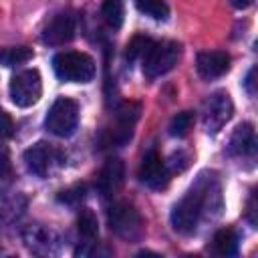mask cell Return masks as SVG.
<instances>
[{"label": "cell", "mask_w": 258, "mask_h": 258, "mask_svg": "<svg viewBox=\"0 0 258 258\" xmlns=\"http://www.w3.org/2000/svg\"><path fill=\"white\" fill-rule=\"evenodd\" d=\"M222 208L220 185L216 179L200 175V179L187 189V194L171 210V226L179 234L196 232L198 224L206 216H218Z\"/></svg>", "instance_id": "cell-1"}, {"label": "cell", "mask_w": 258, "mask_h": 258, "mask_svg": "<svg viewBox=\"0 0 258 258\" xmlns=\"http://www.w3.org/2000/svg\"><path fill=\"white\" fill-rule=\"evenodd\" d=\"M54 75L67 83H91L95 77V60L87 52L64 50L52 58Z\"/></svg>", "instance_id": "cell-2"}, {"label": "cell", "mask_w": 258, "mask_h": 258, "mask_svg": "<svg viewBox=\"0 0 258 258\" xmlns=\"http://www.w3.org/2000/svg\"><path fill=\"white\" fill-rule=\"evenodd\" d=\"M107 220H109L111 230L119 238H123L127 242L141 240L143 230H145V224H143L141 214L129 202H115L109 208V212H107Z\"/></svg>", "instance_id": "cell-3"}, {"label": "cell", "mask_w": 258, "mask_h": 258, "mask_svg": "<svg viewBox=\"0 0 258 258\" xmlns=\"http://www.w3.org/2000/svg\"><path fill=\"white\" fill-rule=\"evenodd\" d=\"M181 54V46L173 40H161V42H151L147 52L143 54V75L147 79H157L165 73H169Z\"/></svg>", "instance_id": "cell-4"}, {"label": "cell", "mask_w": 258, "mask_h": 258, "mask_svg": "<svg viewBox=\"0 0 258 258\" xmlns=\"http://www.w3.org/2000/svg\"><path fill=\"white\" fill-rule=\"evenodd\" d=\"M46 129L56 137H71L79 125V105L69 97H58L44 119Z\"/></svg>", "instance_id": "cell-5"}, {"label": "cell", "mask_w": 258, "mask_h": 258, "mask_svg": "<svg viewBox=\"0 0 258 258\" xmlns=\"http://www.w3.org/2000/svg\"><path fill=\"white\" fill-rule=\"evenodd\" d=\"M42 95V79L36 69H24L10 79V99L16 107H32Z\"/></svg>", "instance_id": "cell-6"}, {"label": "cell", "mask_w": 258, "mask_h": 258, "mask_svg": "<svg viewBox=\"0 0 258 258\" xmlns=\"http://www.w3.org/2000/svg\"><path fill=\"white\" fill-rule=\"evenodd\" d=\"M24 163L30 173H34L38 177H48L56 167H60L64 163V155L50 143L38 141L24 151Z\"/></svg>", "instance_id": "cell-7"}, {"label": "cell", "mask_w": 258, "mask_h": 258, "mask_svg": "<svg viewBox=\"0 0 258 258\" xmlns=\"http://www.w3.org/2000/svg\"><path fill=\"white\" fill-rule=\"evenodd\" d=\"M234 113V105H232V99L226 91H216L212 93L206 101H204V107H202V121H204V129L214 135L218 133L232 117Z\"/></svg>", "instance_id": "cell-8"}, {"label": "cell", "mask_w": 258, "mask_h": 258, "mask_svg": "<svg viewBox=\"0 0 258 258\" xmlns=\"http://www.w3.org/2000/svg\"><path fill=\"white\" fill-rule=\"evenodd\" d=\"M139 119V105L137 103H123L115 113V127L107 133V145L121 147L133 135V125Z\"/></svg>", "instance_id": "cell-9"}, {"label": "cell", "mask_w": 258, "mask_h": 258, "mask_svg": "<svg viewBox=\"0 0 258 258\" xmlns=\"http://www.w3.org/2000/svg\"><path fill=\"white\" fill-rule=\"evenodd\" d=\"M24 244L28 246L30 252L38 254V256H52L60 250V238L54 230L44 228V226H28L22 232Z\"/></svg>", "instance_id": "cell-10"}, {"label": "cell", "mask_w": 258, "mask_h": 258, "mask_svg": "<svg viewBox=\"0 0 258 258\" xmlns=\"http://www.w3.org/2000/svg\"><path fill=\"white\" fill-rule=\"evenodd\" d=\"M139 179L151 189H163L169 183V169L157 151H149L139 167Z\"/></svg>", "instance_id": "cell-11"}, {"label": "cell", "mask_w": 258, "mask_h": 258, "mask_svg": "<svg viewBox=\"0 0 258 258\" xmlns=\"http://www.w3.org/2000/svg\"><path fill=\"white\" fill-rule=\"evenodd\" d=\"M75 36V18L71 14H56L42 30V42L50 46H60L71 42Z\"/></svg>", "instance_id": "cell-12"}, {"label": "cell", "mask_w": 258, "mask_h": 258, "mask_svg": "<svg viewBox=\"0 0 258 258\" xmlns=\"http://www.w3.org/2000/svg\"><path fill=\"white\" fill-rule=\"evenodd\" d=\"M196 69L204 79H216L230 71V56L224 50H206L198 54Z\"/></svg>", "instance_id": "cell-13"}, {"label": "cell", "mask_w": 258, "mask_h": 258, "mask_svg": "<svg viewBox=\"0 0 258 258\" xmlns=\"http://www.w3.org/2000/svg\"><path fill=\"white\" fill-rule=\"evenodd\" d=\"M123 177H125V169H123V161L117 157L107 159V163L103 165L101 173H99V191L109 198L115 196L119 191V187L123 185Z\"/></svg>", "instance_id": "cell-14"}, {"label": "cell", "mask_w": 258, "mask_h": 258, "mask_svg": "<svg viewBox=\"0 0 258 258\" xmlns=\"http://www.w3.org/2000/svg\"><path fill=\"white\" fill-rule=\"evenodd\" d=\"M256 149V133L252 123H242L230 137V155H252Z\"/></svg>", "instance_id": "cell-15"}, {"label": "cell", "mask_w": 258, "mask_h": 258, "mask_svg": "<svg viewBox=\"0 0 258 258\" xmlns=\"http://www.w3.org/2000/svg\"><path fill=\"white\" fill-rule=\"evenodd\" d=\"M77 230H79V236L83 238V244H95L99 236V222L91 208H81L77 218Z\"/></svg>", "instance_id": "cell-16"}, {"label": "cell", "mask_w": 258, "mask_h": 258, "mask_svg": "<svg viewBox=\"0 0 258 258\" xmlns=\"http://www.w3.org/2000/svg\"><path fill=\"white\" fill-rule=\"evenodd\" d=\"M214 244V252L218 254V256H236L238 254V234H236V230H232V228H222V230H218L216 232V236H214V240H212Z\"/></svg>", "instance_id": "cell-17"}, {"label": "cell", "mask_w": 258, "mask_h": 258, "mask_svg": "<svg viewBox=\"0 0 258 258\" xmlns=\"http://www.w3.org/2000/svg\"><path fill=\"white\" fill-rule=\"evenodd\" d=\"M101 14H103L105 22L111 28H121L123 16H125V4H123V0H103Z\"/></svg>", "instance_id": "cell-18"}, {"label": "cell", "mask_w": 258, "mask_h": 258, "mask_svg": "<svg viewBox=\"0 0 258 258\" xmlns=\"http://www.w3.org/2000/svg\"><path fill=\"white\" fill-rule=\"evenodd\" d=\"M135 6L141 14L153 20H167L169 16V6L165 0H135Z\"/></svg>", "instance_id": "cell-19"}, {"label": "cell", "mask_w": 258, "mask_h": 258, "mask_svg": "<svg viewBox=\"0 0 258 258\" xmlns=\"http://www.w3.org/2000/svg\"><path fill=\"white\" fill-rule=\"evenodd\" d=\"M34 56L32 48L28 46H10L0 50V62L4 67H16V64H24Z\"/></svg>", "instance_id": "cell-20"}, {"label": "cell", "mask_w": 258, "mask_h": 258, "mask_svg": "<svg viewBox=\"0 0 258 258\" xmlns=\"http://www.w3.org/2000/svg\"><path fill=\"white\" fill-rule=\"evenodd\" d=\"M191 123H194V115H191L189 111H181V113H177V115L171 119V123H169V133H171L173 137H185V135L189 133V129H191Z\"/></svg>", "instance_id": "cell-21"}, {"label": "cell", "mask_w": 258, "mask_h": 258, "mask_svg": "<svg viewBox=\"0 0 258 258\" xmlns=\"http://www.w3.org/2000/svg\"><path fill=\"white\" fill-rule=\"evenodd\" d=\"M153 40L151 38H147V36H133L131 38V42L127 44V50H125V56L129 58V60H135V58H143V54L147 52V48H149V44H151Z\"/></svg>", "instance_id": "cell-22"}, {"label": "cell", "mask_w": 258, "mask_h": 258, "mask_svg": "<svg viewBox=\"0 0 258 258\" xmlns=\"http://www.w3.org/2000/svg\"><path fill=\"white\" fill-rule=\"evenodd\" d=\"M12 129H14V125H12L10 115L6 111H0V139L10 137L12 135Z\"/></svg>", "instance_id": "cell-23"}, {"label": "cell", "mask_w": 258, "mask_h": 258, "mask_svg": "<svg viewBox=\"0 0 258 258\" xmlns=\"http://www.w3.org/2000/svg\"><path fill=\"white\" fill-rule=\"evenodd\" d=\"M10 175V157L6 147H0V177H8Z\"/></svg>", "instance_id": "cell-24"}, {"label": "cell", "mask_w": 258, "mask_h": 258, "mask_svg": "<svg viewBox=\"0 0 258 258\" xmlns=\"http://www.w3.org/2000/svg\"><path fill=\"white\" fill-rule=\"evenodd\" d=\"M254 75H256V69H250V73H248V77H246V81H244V87H246V91H248L250 95L256 93V91H254Z\"/></svg>", "instance_id": "cell-25"}, {"label": "cell", "mask_w": 258, "mask_h": 258, "mask_svg": "<svg viewBox=\"0 0 258 258\" xmlns=\"http://www.w3.org/2000/svg\"><path fill=\"white\" fill-rule=\"evenodd\" d=\"M230 2H232V6H234V8H240V10H242V8H248L254 0H230Z\"/></svg>", "instance_id": "cell-26"}]
</instances>
